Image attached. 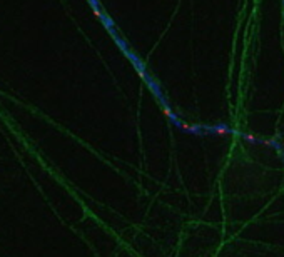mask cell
<instances>
[{
  "instance_id": "obj_1",
  "label": "cell",
  "mask_w": 284,
  "mask_h": 257,
  "mask_svg": "<svg viewBox=\"0 0 284 257\" xmlns=\"http://www.w3.org/2000/svg\"><path fill=\"white\" fill-rule=\"evenodd\" d=\"M212 130H214V134H217V135H227L231 132L227 127H216V129H212Z\"/></svg>"
},
{
  "instance_id": "obj_2",
  "label": "cell",
  "mask_w": 284,
  "mask_h": 257,
  "mask_svg": "<svg viewBox=\"0 0 284 257\" xmlns=\"http://www.w3.org/2000/svg\"><path fill=\"white\" fill-rule=\"evenodd\" d=\"M244 137H246V140H249V142H256V137H254V135H251V134H246V135H244Z\"/></svg>"
}]
</instances>
